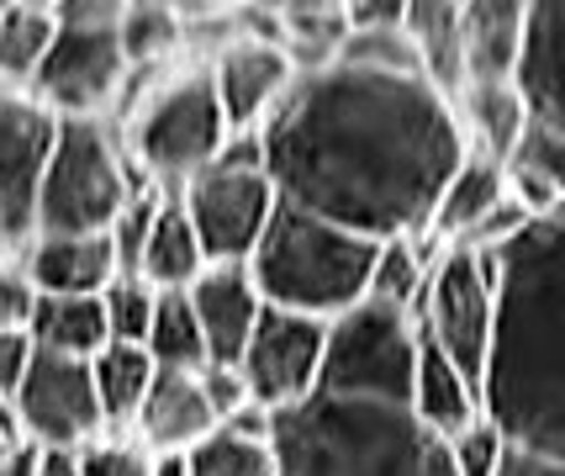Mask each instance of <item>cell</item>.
Returning a JSON list of instances; mask_svg holds the SVG:
<instances>
[{
  "mask_svg": "<svg viewBox=\"0 0 565 476\" xmlns=\"http://www.w3.org/2000/svg\"><path fill=\"white\" fill-rule=\"evenodd\" d=\"M280 201L365 239L428 233L470 138L455 96L418 70L307 64L259 127Z\"/></svg>",
  "mask_w": 565,
  "mask_h": 476,
  "instance_id": "obj_1",
  "label": "cell"
},
{
  "mask_svg": "<svg viewBox=\"0 0 565 476\" xmlns=\"http://www.w3.org/2000/svg\"><path fill=\"white\" fill-rule=\"evenodd\" d=\"M497 254V328L481 402L513 445L565 455V212Z\"/></svg>",
  "mask_w": 565,
  "mask_h": 476,
  "instance_id": "obj_2",
  "label": "cell"
},
{
  "mask_svg": "<svg viewBox=\"0 0 565 476\" xmlns=\"http://www.w3.org/2000/svg\"><path fill=\"white\" fill-rule=\"evenodd\" d=\"M280 476H460L449 440L402 398H354L318 387L270 419Z\"/></svg>",
  "mask_w": 565,
  "mask_h": 476,
  "instance_id": "obj_3",
  "label": "cell"
},
{
  "mask_svg": "<svg viewBox=\"0 0 565 476\" xmlns=\"http://www.w3.org/2000/svg\"><path fill=\"white\" fill-rule=\"evenodd\" d=\"M375 239L339 228L280 201V212L270 218L259 250L248 260V276L259 286V297L286 313H307V318H339L349 307H360L370 297V271H375Z\"/></svg>",
  "mask_w": 565,
  "mask_h": 476,
  "instance_id": "obj_4",
  "label": "cell"
},
{
  "mask_svg": "<svg viewBox=\"0 0 565 476\" xmlns=\"http://www.w3.org/2000/svg\"><path fill=\"white\" fill-rule=\"evenodd\" d=\"M143 186L153 180L138 176L106 117H58V144L43 170L32 233H111Z\"/></svg>",
  "mask_w": 565,
  "mask_h": 476,
  "instance_id": "obj_5",
  "label": "cell"
},
{
  "mask_svg": "<svg viewBox=\"0 0 565 476\" xmlns=\"http://www.w3.org/2000/svg\"><path fill=\"white\" fill-rule=\"evenodd\" d=\"M174 197L185 207V218H191L212 265H248L270 218L280 212V191L265 170V138L233 133L227 149L201 176L185 180Z\"/></svg>",
  "mask_w": 565,
  "mask_h": 476,
  "instance_id": "obj_6",
  "label": "cell"
},
{
  "mask_svg": "<svg viewBox=\"0 0 565 476\" xmlns=\"http://www.w3.org/2000/svg\"><path fill=\"white\" fill-rule=\"evenodd\" d=\"M58 38L32 85V96L58 117H106L132 75L127 53V0H53Z\"/></svg>",
  "mask_w": 565,
  "mask_h": 476,
  "instance_id": "obj_7",
  "label": "cell"
},
{
  "mask_svg": "<svg viewBox=\"0 0 565 476\" xmlns=\"http://www.w3.org/2000/svg\"><path fill=\"white\" fill-rule=\"evenodd\" d=\"M227 138H233V127H227V112L217 101L212 70H185L143 101V112L132 117L127 154L143 180L180 191L227 149Z\"/></svg>",
  "mask_w": 565,
  "mask_h": 476,
  "instance_id": "obj_8",
  "label": "cell"
},
{
  "mask_svg": "<svg viewBox=\"0 0 565 476\" xmlns=\"http://www.w3.org/2000/svg\"><path fill=\"white\" fill-rule=\"evenodd\" d=\"M423 324L407 307L360 302L328 324V360L322 387L354 392V398H413V366H418Z\"/></svg>",
  "mask_w": 565,
  "mask_h": 476,
  "instance_id": "obj_9",
  "label": "cell"
},
{
  "mask_svg": "<svg viewBox=\"0 0 565 476\" xmlns=\"http://www.w3.org/2000/svg\"><path fill=\"white\" fill-rule=\"evenodd\" d=\"M418 324L455 366H466L476 381L487 377V355H492L497 328V254L466 250V244H439Z\"/></svg>",
  "mask_w": 565,
  "mask_h": 476,
  "instance_id": "obj_10",
  "label": "cell"
},
{
  "mask_svg": "<svg viewBox=\"0 0 565 476\" xmlns=\"http://www.w3.org/2000/svg\"><path fill=\"white\" fill-rule=\"evenodd\" d=\"M11 419L22 429V440L43 445V451H85L90 440L111 434L106 413L96 398V371L90 360H74V355H49L38 350L32 371L22 377L17 398H11Z\"/></svg>",
  "mask_w": 565,
  "mask_h": 476,
  "instance_id": "obj_11",
  "label": "cell"
},
{
  "mask_svg": "<svg viewBox=\"0 0 565 476\" xmlns=\"http://www.w3.org/2000/svg\"><path fill=\"white\" fill-rule=\"evenodd\" d=\"M322 360H328V318H307L265 302L254 339L238 360V377L265 413H280L322 387Z\"/></svg>",
  "mask_w": 565,
  "mask_h": 476,
  "instance_id": "obj_12",
  "label": "cell"
},
{
  "mask_svg": "<svg viewBox=\"0 0 565 476\" xmlns=\"http://www.w3.org/2000/svg\"><path fill=\"white\" fill-rule=\"evenodd\" d=\"M53 144H58V112H49L32 91L0 85V223L11 228L17 250L32 239Z\"/></svg>",
  "mask_w": 565,
  "mask_h": 476,
  "instance_id": "obj_13",
  "label": "cell"
},
{
  "mask_svg": "<svg viewBox=\"0 0 565 476\" xmlns=\"http://www.w3.org/2000/svg\"><path fill=\"white\" fill-rule=\"evenodd\" d=\"M206 70H212V85H217V101L233 133H259L275 117V106L286 101V91L296 85V75H301L286 43L254 38V32L217 49V59Z\"/></svg>",
  "mask_w": 565,
  "mask_h": 476,
  "instance_id": "obj_14",
  "label": "cell"
},
{
  "mask_svg": "<svg viewBox=\"0 0 565 476\" xmlns=\"http://www.w3.org/2000/svg\"><path fill=\"white\" fill-rule=\"evenodd\" d=\"M217 429L222 419L217 402H212V387H206V371H159L153 392L138 408L132 440H143L159 461H180Z\"/></svg>",
  "mask_w": 565,
  "mask_h": 476,
  "instance_id": "obj_15",
  "label": "cell"
},
{
  "mask_svg": "<svg viewBox=\"0 0 565 476\" xmlns=\"http://www.w3.org/2000/svg\"><path fill=\"white\" fill-rule=\"evenodd\" d=\"M17 260L32 276L38 297H100L122 276L111 233H32Z\"/></svg>",
  "mask_w": 565,
  "mask_h": 476,
  "instance_id": "obj_16",
  "label": "cell"
},
{
  "mask_svg": "<svg viewBox=\"0 0 565 476\" xmlns=\"http://www.w3.org/2000/svg\"><path fill=\"white\" fill-rule=\"evenodd\" d=\"M185 297L196 307L212 366H238L248 339H254V324L265 313V297L248 276V265H206L196 286H185Z\"/></svg>",
  "mask_w": 565,
  "mask_h": 476,
  "instance_id": "obj_17",
  "label": "cell"
},
{
  "mask_svg": "<svg viewBox=\"0 0 565 476\" xmlns=\"http://www.w3.org/2000/svg\"><path fill=\"white\" fill-rule=\"evenodd\" d=\"M518 91L529 101L534 123L565 138V0H529Z\"/></svg>",
  "mask_w": 565,
  "mask_h": 476,
  "instance_id": "obj_18",
  "label": "cell"
},
{
  "mask_svg": "<svg viewBox=\"0 0 565 476\" xmlns=\"http://www.w3.org/2000/svg\"><path fill=\"white\" fill-rule=\"evenodd\" d=\"M523 38H529V0H460L466 85H481V80H518Z\"/></svg>",
  "mask_w": 565,
  "mask_h": 476,
  "instance_id": "obj_19",
  "label": "cell"
},
{
  "mask_svg": "<svg viewBox=\"0 0 565 476\" xmlns=\"http://www.w3.org/2000/svg\"><path fill=\"white\" fill-rule=\"evenodd\" d=\"M413 413H418L423 424L444 434V440H455L460 429H470L481 413H487V402H481V381L470 377L466 366H455L449 355L423 334L418 345V366H413Z\"/></svg>",
  "mask_w": 565,
  "mask_h": 476,
  "instance_id": "obj_20",
  "label": "cell"
},
{
  "mask_svg": "<svg viewBox=\"0 0 565 476\" xmlns=\"http://www.w3.org/2000/svg\"><path fill=\"white\" fill-rule=\"evenodd\" d=\"M508 201V165L492 159V154H466V165L455 170V180L444 186L439 212L428 223V239L434 244H470L476 228L492 218L497 207Z\"/></svg>",
  "mask_w": 565,
  "mask_h": 476,
  "instance_id": "obj_21",
  "label": "cell"
},
{
  "mask_svg": "<svg viewBox=\"0 0 565 476\" xmlns=\"http://www.w3.org/2000/svg\"><path fill=\"white\" fill-rule=\"evenodd\" d=\"M206 265H212V260L201 250V239H196V228H191V218H185L180 197L164 191L153 223H148L143 254H138V271H132V276H143L148 286H159V292H185V286L201 281Z\"/></svg>",
  "mask_w": 565,
  "mask_h": 476,
  "instance_id": "obj_22",
  "label": "cell"
},
{
  "mask_svg": "<svg viewBox=\"0 0 565 476\" xmlns=\"http://www.w3.org/2000/svg\"><path fill=\"white\" fill-rule=\"evenodd\" d=\"M460 123H466V138L476 154H492V159H513V149L523 144V133L534 127V112L518 91V80H481V85H466L460 96Z\"/></svg>",
  "mask_w": 565,
  "mask_h": 476,
  "instance_id": "obj_23",
  "label": "cell"
},
{
  "mask_svg": "<svg viewBox=\"0 0 565 476\" xmlns=\"http://www.w3.org/2000/svg\"><path fill=\"white\" fill-rule=\"evenodd\" d=\"M58 38V6L53 0H6L0 6V85L32 91Z\"/></svg>",
  "mask_w": 565,
  "mask_h": 476,
  "instance_id": "obj_24",
  "label": "cell"
},
{
  "mask_svg": "<svg viewBox=\"0 0 565 476\" xmlns=\"http://www.w3.org/2000/svg\"><path fill=\"white\" fill-rule=\"evenodd\" d=\"M407 43L418 53L423 75L439 85L444 96L466 91V53H460V0H407Z\"/></svg>",
  "mask_w": 565,
  "mask_h": 476,
  "instance_id": "obj_25",
  "label": "cell"
},
{
  "mask_svg": "<svg viewBox=\"0 0 565 476\" xmlns=\"http://www.w3.org/2000/svg\"><path fill=\"white\" fill-rule=\"evenodd\" d=\"M26 334H32L38 350L74 355V360H96V355L111 345L106 302L100 297H38Z\"/></svg>",
  "mask_w": 565,
  "mask_h": 476,
  "instance_id": "obj_26",
  "label": "cell"
},
{
  "mask_svg": "<svg viewBox=\"0 0 565 476\" xmlns=\"http://www.w3.org/2000/svg\"><path fill=\"white\" fill-rule=\"evenodd\" d=\"M90 371H96V398L100 413H106V429L111 434H132L138 408H143V398L153 392V377H159L153 355L143 345H106L90 360Z\"/></svg>",
  "mask_w": 565,
  "mask_h": 476,
  "instance_id": "obj_27",
  "label": "cell"
},
{
  "mask_svg": "<svg viewBox=\"0 0 565 476\" xmlns=\"http://www.w3.org/2000/svg\"><path fill=\"white\" fill-rule=\"evenodd\" d=\"M434 260H439V244H434L428 233L381 239L375 271H370V302H386V307L418 313L423 292H428V276H434Z\"/></svg>",
  "mask_w": 565,
  "mask_h": 476,
  "instance_id": "obj_28",
  "label": "cell"
},
{
  "mask_svg": "<svg viewBox=\"0 0 565 476\" xmlns=\"http://www.w3.org/2000/svg\"><path fill=\"white\" fill-rule=\"evenodd\" d=\"M143 350L153 355L159 371H206L212 350H206V334L196 324V307L185 292H159L153 307V328H148Z\"/></svg>",
  "mask_w": 565,
  "mask_h": 476,
  "instance_id": "obj_29",
  "label": "cell"
},
{
  "mask_svg": "<svg viewBox=\"0 0 565 476\" xmlns=\"http://www.w3.org/2000/svg\"><path fill=\"white\" fill-rule=\"evenodd\" d=\"M185 476H280V461L270 451V434H244L222 424L206 434L191 455H180Z\"/></svg>",
  "mask_w": 565,
  "mask_h": 476,
  "instance_id": "obj_30",
  "label": "cell"
},
{
  "mask_svg": "<svg viewBox=\"0 0 565 476\" xmlns=\"http://www.w3.org/2000/svg\"><path fill=\"white\" fill-rule=\"evenodd\" d=\"M106 328H111V345H143L148 328H153V307H159V286H148L143 276H117L106 292Z\"/></svg>",
  "mask_w": 565,
  "mask_h": 476,
  "instance_id": "obj_31",
  "label": "cell"
},
{
  "mask_svg": "<svg viewBox=\"0 0 565 476\" xmlns=\"http://www.w3.org/2000/svg\"><path fill=\"white\" fill-rule=\"evenodd\" d=\"M159 455L132 434H100L85 451H74V472L79 476H159Z\"/></svg>",
  "mask_w": 565,
  "mask_h": 476,
  "instance_id": "obj_32",
  "label": "cell"
},
{
  "mask_svg": "<svg viewBox=\"0 0 565 476\" xmlns=\"http://www.w3.org/2000/svg\"><path fill=\"white\" fill-rule=\"evenodd\" d=\"M508 170L540 180L544 191H550V201L565 212V138H561V133H550V127L534 123L529 133H523V144L513 149Z\"/></svg>",
  "mask_w": 565,
  "mask_h": 476,
  "instance_id": "obj_33",
  "label": "cell"
},
{
  "mask_svg": "<svg viewBox=\"0 0 565 476\" xmlns=\"http://www.w3.org/2000/svg\"><path fill=\"white\" fill-rule=\"evenodd\" d=\"M127 53L132 64H148L159 53H170V43L180 38V17H174L164 0H127Z\"/></svg>",
  "mask_w": 565,
  "mask_h": 476,
  "instance_id": "obj_34",
  "label": "cell"
},
{
  "mask_svg": "<svg viewBox=\"0 0 565 476\" xmlns=\"http://www.w3.org/2000/svg\"><path fill=\"white\" fill-rule=\"evenodd\" d=\"M449 455H455V472L460 476H497L502 472V455H508V434L481 413L476 424L449 440Z\"/></svg>",
  "mask_w": 565,
  "mask_h": 476,
  "instance_id": "obj_35",
  "label": "cell"
},
{
  "mask_svg": "<svg viewBox=\"0 0 565 476\" xmlns=\"http://www.w3.org/2000/svg\"><path fill=\"white\" fill-rule=\"evenodd\" d=\"M32 307H38V286L22 271V260H6L0 265V328H26L32 324Z\"/></svg>",
  "mask_w": 565,
  "mask_h": 476,
  "instance_id": "obj_36",
  "label": "cell"
},
{
  "mask_svg": "<svg viewBox=\"0 0 565 476\" xmlns=\"http://www.w3.org/2000/svg\"><path fill=\"white\" fill-rule=\"evenodd\" d=\"M32 360H38L32 334H26V328H0V402L17 398V387H22V377L32 371Z\"/></svg>",
  "mask_w": 565,
  "mask_h": 476,
  "instance_id": "obj_37",
  "label": "cell"
},
{
  "mask_svg": "<svg viewBox=\"0 0 565 476\" xmlns=\"http://www.w3.org/2000/svg\"><path fill=\"white\" fill-rule=\"evenodd\" d=\"M349 32H386L407 22V0H344Z\"/></svg>",
  "mask_w": 565,
  "mask_h": 476,
  "instance_id": "obj_38",
  "label": "cell"
},
{
  "mask_svg": "<svg viewBox=\"0 0 565 476\" xmlns=\"http://www.w3.org/2000/svg\"><path fill=\"white\" fill-rule=\"evenodd\" d=\"M497 476H565V455L529 451V445H513V440H508V455H502V472Z\"/></svg>",
  "mask_w": 565,
  "mask_h": 476,
  "instance_id": "obj_39",
  "label": "cell"
},
{
  "mask_svg": "<svg viewBox=\"0 0 565 476\" xmlns=\"http://www.w3.org/2000/svg\"><path fill=\"white\" fill-rule=\"evenodd\" d=\"M43 461H49V451H43V445L17 440L11 451L0 455V476H43Z\"/></svg>",
  "mask_w": 565,
  "mask_h": 476,
  "instance_id": "obj_40",
  "label": "cell"
},
{
  "mask_svg": "<svg viewBox=\"0 0 565 476\" xmlns=\"http://www.w3.org/2000/svg\"><path fill=\"white\" fill-rule=\"evenodd\" d=\"M164 6H170L174 17H191V22H196V17H222V11H244L248 0H164Z\"/></svg>",
  "mask_w": 565,
  "mask_h": 476,
  "instance_id": "obj_41",
  "label": "cell"
},
{
  "mask_svg": "<svg viewBox=\"0 0 565 476\" xmlns=\"http://www.w3.org/2000/svg\"><path fill=\"white\" fill-rule=\"evenodd\" d=\"M22 440V429H17V419H11V402H0V455L11 451Z\"/></svg>",
  "mask_w": 565,
  "mask_h": 476,
  "instance_id": "obj_42",
  "label": "cell"
},
{
  "mask_svg": "<svg viewBox=\"0 0 565 476\" xmlns=\"http://www.w3.org/2000/svg\"><path fill=\"white\" fill-rule=\"evenodd\" d=\"M43 476H79V472H74V455L49 451V461H43Z\"/></svg>",
  "mask_w": 565,
  "mask_h": 476,
  "instance_id": "obj_43",
  "label": "cell"
},
{
  "mask_svg": "<svg viewBox=\"0 0 565 476\" xmlns=\"http://www.w3.org/2000/svg\"><path fill=\"white\" fill-rule=\"evenodd\" d=\"M286 6H307V11H344V0H286Z\"/></svg>",
  "mask_w": 565,
  "mask_h": 476,
  "instance_id": "obj_44",
  "label": "cell"
},
{
  "mask_svg": "<svg viewBox=\"0 0 565 476\" xmlns=\"http://www.w3.org/2000/svg\"><path fill=\"white\" fill-rule=\"evenodd\" d=\"M6 260H17V239H11V228L0 223V265H6Z\"/></svg>",
  "mask_w": 565,
  "mask_h": 476,
  "instance_id": "obj_45",
  "label": "cell"
},
{
  "mask_svg": "<svg viewBox=\"0 0 565 476\" xmlns=\"http://www.w3.org/2000/svg\"><path fill=\"white\" fill-rule=\"evenodd\" d=\"M159 476H185V472H180V461H164V466H159Z\"/></svg>",
  "mask_w": 565,
  "mask_h": 476,
  "instance_id": "obj_46",
  "label": "cell"
},
{
  "mask_svg": "<svg viewBox=\"0 0 565 476\" xmlns=\"http://www.w3.org/2000/svg\"><path fill=\"white\" fill-rule=\"evenodd\" d=\"M0 6H6V0H0Z\"/></svg>",
  "mask_w": 565,
  "mask_h": 476,
  "instance_id": "obj_47",
  "label": "cell"
}]
</instances>
